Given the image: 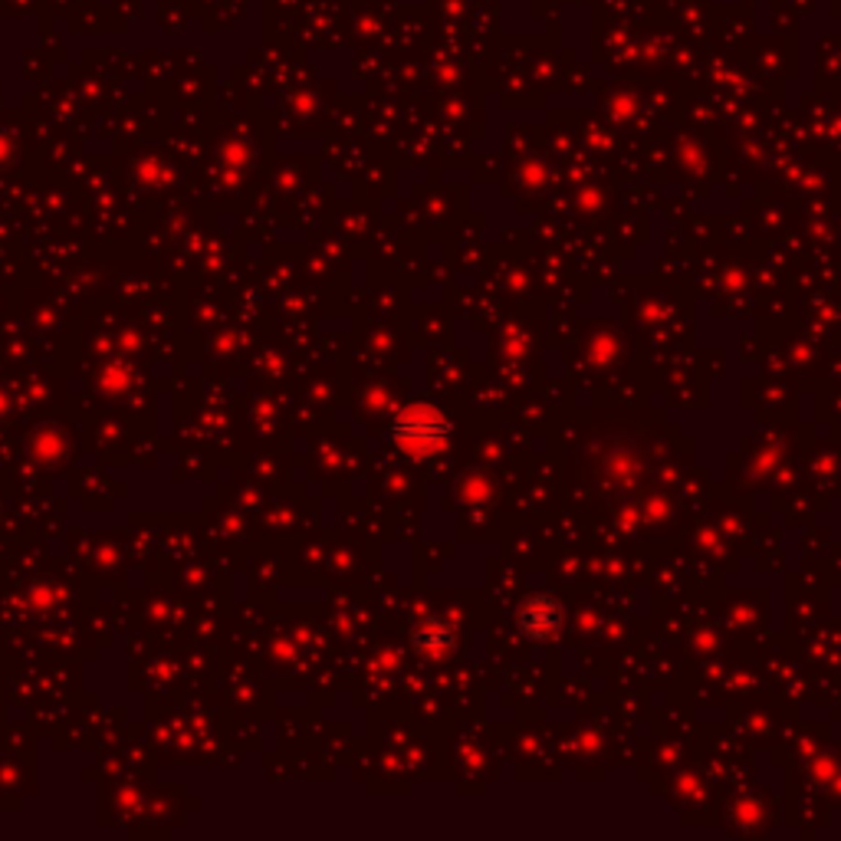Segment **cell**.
Here are the masks:
<instances>
[{"label":"cell","mask_w":841,"mask_h":841,"mask_svg":"<svg viewBox=\"0 0 841 841\" xmlns=\"http://www.w3.org/2000/svg\"><path fill=\"white\" fill-rule=\"evenodd\" d=\"M418 648L424 651V655H444V651H451L454 648V632L451 628H444V625H428V628H421L418 632Z\"/></svg>","instance_id":"3957f363"},{"label":"cell","mask_w":841,"mask_h":841,"mask_svg":"<svg viewBox=\"0 0 841 841\" xmlns=\"http://www.w3.org/2000/svg\"><path fill=\"white\" fill-rule=\"evenodd\" d=\"M447 434H451V424L441 418V414H434V411H428V408H421V411H408L401 421H395V437L405 444V447H421V451H441L444 447V441H447Z\"/></svg>","instance_id":"6da1fadb"},{"label":"cell","mask_w":841,"mask_h":841,"mask_svg":"<svg viewBox=\"0 0 841 841\" xmlns=\"http://www.w3.org/2000/svg\"><path fill=\"white\" fill-rule=\"evenodd\" d=\"M559 622H562V609L556 605V599H546V595H539V599H530L523 609H520V628L530 635V638H549L556 628H559Z\"/></svg>","instance_id":"7a4b0ae2"}]
</instances>
